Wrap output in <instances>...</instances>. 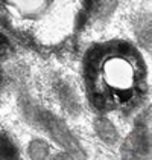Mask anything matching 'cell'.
Instances as JSON below:
<instances>
[{"mask_svg": "<svg viewBox=\"0 0 152 160\" xmlns=\"http://www.w3.org/2000/svg\"><path fill=\"white\" fill-rule=\"evenodd\" d=\"M91 0H0V23L18 41L58 50L84 28Z\"/></svg>", "mask_w": 152, "mask_h": 160, "instance_id": "obj_1", "label": "cell"}, {"mask_svg": "<svg viewBox=\"0 0 152 160\" xmlns=\"http://www.w3.org/2000/svg\"><path fill=\"white\" fill-rule=\"evenodd\" d=\"M88 98L99 110L132 108L146 92V66L140 52L125 41L96 44L85 57Z\"/></svg>", "mask_w": 152, "mask_h": 160, "instance_id": "obj_2", "label": "cell"}, {"mask_svg": "<svg viewBox=\"0 0 152 160\" xmlns=\"http://www.w3.org/2000/svg\"><path fill=\"white\" fill-rule=\"evenodd\" d=\"M8 145H5V143H3V142H2V137H0V156H3V154H2V152H3V151H6V152H8V154H9V151H8Z\"/></svg>", "mask_w": 152, "mask_h": 160, "instance_id": "obj_3", "label": "cell"}, {"mask_svg": "<svg viewBox=\"0 0 152 160\" xmlns=\"http://www.w3.org/2000/svg\"><path fill=\"white\" fill-rule=\"evenodd\" d=\"M0 78H2V73H0ZM0 81H2V79H0Z\"/></svg>", "mask_w": 152, "mask_h": 160, "instance_id": "obj_4", "label": "cell"}]
</instances>
